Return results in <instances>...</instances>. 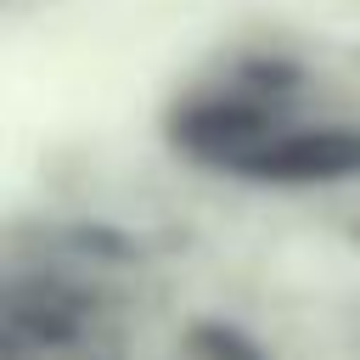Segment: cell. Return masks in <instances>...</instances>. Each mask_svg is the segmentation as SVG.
Listing matches in <instances>:
<instances>
[{
	"label": "cell",
	"instance_id": "1",
	"mask_svg": "<svg viewBox=\"0 0 360 360\" xmlns=\"http://www.w3.org/2000/svg\"><path fill=\"white\" fill-rule=\"evenodd\" d=\"M225 169L264 180V186H326L360 174V129L354 124H315V129H276Z\"/></svg>",
	"mask_w": 360,
	"mask_h": 360
},
{
	"label": "cell",
	"instance_id": "2",
	"mask_svg": "<svg viewBox=\"0 0 360 360\" xmlns=\"http://www.w3.org/2000/svg\"><path fill=\"white\" fill-rule=\"evenodd\" d=\"M276 107L259 101V90H236V96H202L191 107L174 112V141L186 152H202V158H242L248 146H259L264 135H276Z\"/></svg>",
	"mask_w": 360,
	"mask_h": 360
},
{
	"label": "cell",
	"instance_id": "3",
	"mask_svg": "<svg viewBox=\"0 0 360 360\" xmlns=\"http://www.w3.org/2000/svg\"><path fill=\"white\" fill-rule=\"evenodd\" d=\"M186 349H191V360H270V349L231 321H197L186 332Z\"/></svg>",
	"mask_w": 360,
	"mask_h": 360
}]
</instances>
